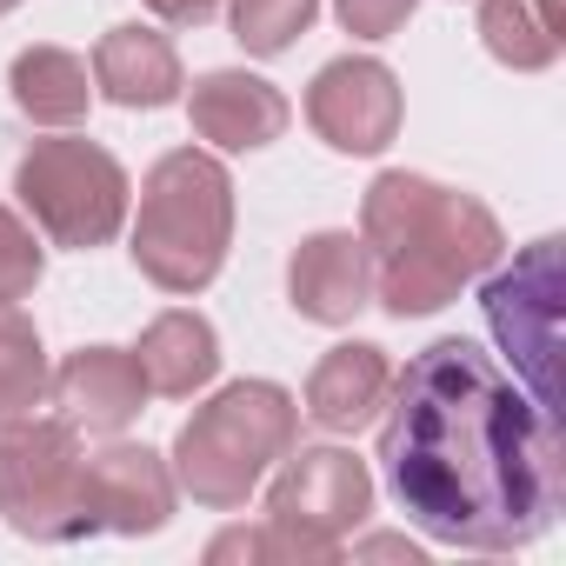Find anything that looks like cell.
I'll return each instance as SVG.
<instances>
[{
    "label": "cell",
    "mask_w": 566,
    "mask_h": 566,
    "mask_svg": "<svg viewBox=\"0 0 566 566\" xmlns=\"http://www.w3.org/2000/svg\"><path fill=\"white\" fill-rule=\"evenodd\" d=\"M374 513V480L354 453L340 447H314L294 453L287 473L266 493V533L280 559H334L340 539Z\"/></svg>",
    "instance_id": "7"
},
{
    "label": "cell",
    "mask_w": 566,
    "mask_h": 566,
    "mask_svg": "<svg viewBox=\"0 0 566 566\" xmlns=\"http://www.w3.org/2000/svg\"><path fill=\"white\" fill-rule=\"evenodd\" d=\"M81 513L87 533H154L174 513V473L147 447H107L81 460Z\"/></svg>",
    "instance_id": "10"
},
{
    "label": "cell",
    "mask_w": 566,
    "mask_h": 566,
    "mask_svg": "<svg viewBox=\"0 0 566 566\" xmlns=\"http://www.w3.org/2000/svg\"><path fill=\"white\" fill-rule=\"evenodd\" d=\"M387 387H394L387 354L367 347V340H347V347H334L314 367V380H307V420H321L327 433H354V427H367L387 407Z\"/></svg>",
    "instance_id": "14"
},
{
    "label": "cell",
    "mask_w": 566,
    "mask_h": 566,
    "mask_svg": "<svg viewBox=\"0 0 566 566\" xmlns=\"http://www.w3.org/2000/svg\"><path fill=\"white\" fill-rule=\"evenodd\" d=\"M307 120L340 154H380L400 134V81L380 61H334L307 87Z\"/></svg>",
    "instance_id": "9"
},
{
    "label": "cell",
    "mask_w": 566,
    "mask_h": 566,
    "mask_svg": "<svg viewBox=\"0 0 566 566\" xmlns=\"http://www.w3.org/2000/svg\"><path fill=\"white\" fill-rule=\"evenodd\" d=\"M48 394L67 407L74 427H87V433H120V427L147 407V374H140V360L120 354V347H81V354L54 374Z\"/></svg>",
    "instance_id": "12"
},
{
    "label": "cell",
    "mask_w": 566,
    "mask_h": 566,
    "mask_svg": "<svg viewBox=\"0 0 566 566\" xmlns=\"http://www.w3.org/2000/svg\"><path fill=\"white\" fill-rule=\"evenodd\" d=\"M193 127L213 147L247 154V147H266L287 134V101H280V87H266L253 74H207L193 87Z\"/></svg>",
    "instance_id": "13"
},
{
    "label": "cell",
    "mask_w": 566,
    "mask_h": 566,
    "mask_svg": "<svg viewBox=\"0 0 566 566\" xmlns=\"http://www.w3.org/2000/svg\"><path fill=\"white\" fill-rule=\"evenodd\" d=\"M0 513L28 539H81V427L61 420H14L0 427Z\"/></svg>",
    "instance_id": "6"
},
{
    "label": "cell",
    "mask_w": 566,
    "mask_h": 566,
    "mask_svg": "<svg viewBox=\"0 0 566 566\" xmlns=\"http://www.w3.org/2000/svg\"><path fill=\"white\" fill-rule=\"evenodd\" d=\"M334 8H340L347 34H360V41H387V34H400V28H407L413 0H334Z\"/></svg>",
    "instance_id": "22"
},
{
    "label": "cell",
    "mask_w": 566,
    "mask_h": 566,
    "mask_svg": "<svg viewBox=\"0 0 566 566\" xmlns=\"http://www.w3.org/2000/svg\"><path fill=\"white\" fill-rule=\"evenodd\" d=\"M8 8H21V0H0V14H8Z\"/></svg>",
    "instance_id": "24"
},
{
    "label": "cell",
    "mask_w": 566,
    "mask_h": 566,
    "mask_svg": "<svg viewBox=\"0 0 566 566\" xmlns=\"http://www.w3.org/2000/svg\"><path fill=\"white\" fill-rule=\"evenodd\" d=\"M8 81H14L21 114H34L41 127H74L94 107V74L67 48H28V54H14V74Z\"/></svg>",
    "instance_id": "17"
},
{
    "label": "cell",
    "mask_w": 566,
    "mask_h": 566,
    "mask_svg": "<svg viewBox=\"0 0 566 566\" xmlns=\"http://www.w3.org/2000/svg\"><path fill=\"white\" fill-rule=\"evenodd\" d=\"M301 407L273 380H240L213 394L174 440V473L200 506H247L273 460L294 453Z\"/></svg>",
    "instance_id": "4"
},
{
    "label": "cell",
    "mask_w": 566,
    "mask_h": 566,
    "mask_svg": "<svg viewBox=\"0 0 566 566\" xmlns=\"http://www.w3.org/2000/svg\"><path fill=\"white\" fill-rule=\"evenodd\" d=\"M233 240V180L213 154H167L140 187L134 266L167 294H200Z\"/></svg>",
    "instance_id": "3"
},
{
    "label": "cell",
    "mask_w": 566,
    "mask_h": 566,
    "mask_svg": "<svg viewBox=\"0 0 566 566\" xmlns=\"http://www.w3.org/2000/svg\"><path fill=\"white\" fill-rule=\"evenodd\" d=\"M387 486L447 546L513 553L559 513V427L473 340H433L387 387Z\"/></svg>",
    "instance_id": "1"
},
{
    "label": "cell",
    "mask_w": 566,
    "mask_h": 566,
    "mask_svg": "<svg viewBox=\"0 0 566 566\" xmlns=\"http://www.w3.org/2000/svg\"><path fill=\"white\" fill-rule=\"evenodd\" d=\"M287 287H294V307L321 327H347L367 294H374V260H367V240L354 233H314L294 266H287Z\"/></svg>",
    "instance_id": "11"
},
{
    "label": "cell",
    "mask_w": 566,
    "mask_h": 566,
    "mask_svg": "<svg viewBox=\"0 0 566 566\" xmlns=\"http://www.w3.org/2000/svg\"><path fill=\"white\" fill-rule=\"evenodd\" d=\"M14 193L34 213V227L54 247H107L127 220V174L107 147L61 134V140H34L28 160L14 167Z\"/></svg>",
    "instance_id": "5"
},
{
    "label": "cell",
    "mask_w": 566,
    "mask_h": 566,
    "mask_svg": "<svg viewBox=\"0 0 566 566\" xmlns=\"http://www.w3.org/2000/svg\"><path fill=\"white\" fill-rule=\"evenodd\" d=\"M134 360H140V374H147V394H174V400H180V394H193V387L213 380L220 340H213V327H207L200 314L174 307V314H160V321L140 334Z\"/></svg>",
    "instance_id": "16"
},
{
    "label": "cell",
    "mask_w": 566,
    "mask_h": 566,
    "mask_svg": "<svg viewBox=\"0 0 566 566\" xmlns=\"http://www.w3.org/2000/svg\"><path fill=\"white\" fill-rule=\"evenodd\" d=\"M41 287V240L21 227V213L0 207V301H28Z\"/></svg>",
    "instance_id": "21"
},
{
    "label": "cell",
    "mask_w": 566,
    "mask_h": 566,
    "mask_svg": "<svg viewBox=\"0 0 566 566\" xmlns=\"http://www.w3.org/2000/svg\"><path fill=\"white\" fill-rule=\"evenodd\" d=\"M94 87L120 107H167L180 94V54L154 28H114L94 48Z\"/></svg>",
    "instance_id": "15"
},
{
    "label": "cell",
    "mask_w": 566,
    "mask_h": 566,
    "mask_svg": "<svg viewBox=\"0 0 566 566\" xmlns=\"http://www.w3.org/2000/svg\"><path fill=\"white\" fill-rule=\"evenodd\" d=\"M486 321L506 347L520 387L553 413V354H559V240H533L500 280H486Z\"/></svg>",
    "instance_id": "8"
},
{
    "label": "cell",
    "mask_w": 566,
    "mask_h": 566,
    "mask_svg": "<svg viewBox=\"0 0 566 566\" xmlns=\"http://www.w3.org/2000/svg\"><path fill=\"white\" fill-rule=\"evenodd\" d=\"M360 240L374 260V287L380 301L407 314H440L473 273L500 260V220L453 187H433L420 174H380L367 187Z\"/></svg>",
    "instance_id": "2"
},
{
    "label": "cell",
    "mask_w": 566,
    "mask_h": 566,
    "mask_svg": "<svg viewBox=\"0 0 566 566\" xmlns=\"http://www.w3.org/2000/svg\"><path fill=\"white\" fill-rule=\"evenodd\" d=\"M147 8L160 14V21H174V28H187V21H207L220 0H147Z\"/></svg>",
    "instance_id": "23"
},
{
    "label": "cell",
    "mask_w": 566,
    "mask_h": 566,
    "mask_svg": "<svg viewBox=\"0 0 566 566\" xmlns=\"http://www.w3.org/2000/svg\"><path fill=\"white\" fill-rule=\"evenodd\" d=\"M321 0H233V41L247 54H287L294 34H307Z\"/></svg>",
    "instance_id": "20"
},
{
    "label": "cell",
    "mask_w": 566,
    "mask_h": 566,
    "mask_svg": "<svg viewBox=\"0 0 566 566\" xmlns=\"http://www.w3.org/2000/svg\"><path fill=\"white\" fill-rule=\"evenodd\" d=\"M48 387H54V374H48V354H41L34 321L14 301H0V427L41 413Z\"/></svg>",
    "instance_id": "19"
},
{
    "label": "cell",
    "mask_w": 566,
    "mask_h": 566,
    "mask_svg": "<svg viewBox=\"0 0 566 566\" xmlns=\"http://www.w3.org/2000/svg\"><path fill=\"white\" fill-rule=\"evenodd\" d=\"M480 34L486 54L520 74L553 67L566 41V0H480Z\"/></svg>",
    "instance_id": "18"
}]
</instances>
